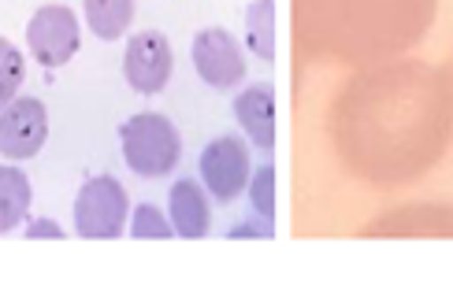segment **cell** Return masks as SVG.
Here are the masks:
<instances>
[{
  "label": "cell",
  "mask_w": 453,
  "mask_h": 285,
  "mask_svg": "<svg viewBox=\"0 0 453 285\" xmlns=\"http://www.w3.org/2000/svg\"><path fill=\"white\" fill-rule=\"evenodd\" d=\"M167 207H172V226H175V234H179V237L197 241V237L209 234V226H212L209 197H204V189H201L194 178L175 182Z\"/></svg>",
  "instance_id": "cell-9"
},
{
  "label": "cell",
  "mask_w": 453,
  "mask_h": 285,
  "mask_svg": "<svg viewBox=\"0 0 453 285\" xmlns=\"http://www.w3.org/2000/svg\"><path fill=\"white\" fill-rule=\"evenodd\" d=\"M86 23L101 41H116L134 23V0H86Z\"/></svg>",
  "instance_id": "cell-11"
},
{
  "label": "cell",
  "mask_w": 453,
  "mask_h": 285,
  "mask_svg": "<svg viewBox=\"0 0 453 285\" xmlns=\"http://www.w3.org/2000/svg\"><path fill=\"white\" fill-rule=\"evenodd\" d=\"M27 79V60L8 37H0V108L19 97V86Z\"/></svg>",
  "instance_id": "cell-13"
},
{
  "label": "cell",
  "mask_w": 453,
  "mask_h": 285,
  "mask_svg": "<svg viewBox=\"0 0 453 285\" xmlns=\"http://www.w3.org/2000/svg\"><path fill=\"white\" fill-rule=\"evenodd\" d=\"M226 237H275V226H272V219H260L257 222V215L250 219V222H238V226H231V230H226Z\"/></svg>",
  "instance_id": "cell-16"
},
{
  "label": "cell",
  "mask_w": 453,
  "mask_h": 285,
  "mask_svg": "<svg viewBox=\"0 0 453 285\" xmlns=\"http://www.w3.org/2000/svg\"><path fill=\"white\" fill-rule=\"evenodd\" d=\"M234 119L242 123L245 138L257 148L272 152L275 148V89L268 82L250 86L245 93L234 97Z\"/></svg>",
  "instance_id": "cell-8"
},
{
  "label": "cell",
  "mask_w": 453,
  "mask_h": 285,
  "mask_svg": "<svg viewBox=\"0 0 453 285\" xmlns=\"http://www.w3.org/2000/svg\"><path fill=\"white\" fill-rule=\"evenodd\" d=\"M194 56V71L204 86L212 89H231L245 79V56L238 49V41L223 26H209L194 37L190 45Z\"/></svg>",
  "instance_id": "cell-7"
},
{
  "label": "cell",
  "mask_w": 453,
  "mask_h": 285,
  "mask_svg": "<svg viewBox=\"0 0 453 285\" xmlns=\"http://www.w3.org/2000/svg\"><path fill=\"white\" fill-rule=\"evenodd\" d=\"M127 212V189L116 178H93L79 189V200H74V230L86 241H111L123 234Z\"/></svg>",
  "instance_id": "cell-2"
},
{
  "label": "cell",
  "mask_w": 453,
  "mask_h": 285,
  "mask_svg": "<svg viewBox=\"0 0 453 285\" xmlns=\"http://www.w3.org/2000/svg\"><path fill=\"white\" fill-rule=\"evenodd\" d=\"M27 237H64V226L52 219H37L27 226Z\"/></svg>",
  "instance_id": "cell-17"
},
{
  "label": "cell",
  "mask_w": 453,
  "mask_h": 285,
  "mask_svg": "<svg viewBox=\"0 0 453 285\" xmlns=\"http://www.w3.org/2000/svg\"><path fill=\"white\" fill-rule=\"evenodd\" d=\"M130 234H134L138 241H160V237H172L175 226L160 215L157 204H138L134 222H130Z\"/></svg>",
  "instance_id": "cell-14"
},
{
  "label": "cell",
  "mask_w": 453,
  "mask_h": 285,
  "mask_svg": "<svg viewBox=\"0 0 453 285\" xmlns=\"http://www.w3.org/2000/svg\"><path fill=\"white\" fill-rule=\"evenodd\" d=\"M49 138V111L37 97H15L0 108V156L30 160Z\"/></svg>",
  "instance_id": "cell-5"
},
{
  "label": "cell",
  "mask_w": 453,
  "mask_h": 285,
  "mask_svg": "<svg viewBox=\"0 0 453 285\" xmlns=\"http://www.w3.org/2000/svg\"><path fill=\"white\" fill-rule=\"evenodd\" d=\"M245 45H250L260 60L275 56V0H253L245 11Z\"/></svg>",
  "instance_id": "cell-12"
},
{
  "label": "cell",
  "mask_w": 453,
  "mask_h": 285,
  "mask_svg": "<svg viewBox=\"0 0 453 285\" xmlns=\"http://www.w3.org/2000/svg\"><path fill=\"white\" fill-rule=\"evenodd\" d=\"M119 145H123L127 167L142 178H164L167 170L179 167V156H182L179 130L167 116H160V111L130 116L119 126Z\"/></svg>",
  "instance_id": "cell-1"
},
{
  "label": "cell",
  "mask_w": 453,
  "mask_h": 285,
  "mask_svg": "<svg viewBox=\"0 0 453 285\" xmlns=\"http://www.w3.org/2000/svg\"><path fill=\"white\" fill-rule=\"evenodd\" d=\"M27 45L34 52V60L49 67H64L71 64V56L79 52L82 34H79V15L60 4H45L30 15L27 23Z\"/></svg>",
  "instance_id": "cell-3"
},
{
  "label": "cell",
  "mask_w": 453,
  "mask_h": 285,
  "mask_svg": "<svg viewBox=\"0 0 453 285\" xmlns=\"http://www.w3.org/2000/svg\"><path fill=\"white\" fill-rule=\"evenodd\" d=\"M201 182L219 204L238 200L242 189L250 185V148H245V141L231 134L216 138L201 152Z\"/></svg>",
  "instance_id": "cell-4"
},
{
  "label": "cell",
  "mask_w": 453,
  "mask_h": 285,
  "mask_svg": "<svg viewBox=\"0 0 453 285\" xmlns=\"http://www.w3.org/2000/svg\"><path fill=\"white\" fill-rule=\"evenodd\" d=\"M30 178L19 167H0V234H12L30 212Z\"/></svg>",
  "instance_id": "cell-10"
},
{
  "label": "cell",
  "mask_w": 453,
  "mask_h": 285,
  "mask_svg": "<svg viewBox=\"0 0 453 285\" xmlns=\"http://www.w3.org/2000/svg\"><path fill=\"white\" fill-rule=\"evenodd\" d=\"M250 204H253V212L264 215V219H272L275 215V167L272 163H264L257 175L250 178Z\"/></svg>",
  "instance_id": "cell-15"
},
{
  "label": "cell",
  "mask_w": 453,
  "mask_h": 285,
  "mask_svg": "<svg viewBox=\"0 0 453 285\" xmlns=\"http://www.w3.org/2000/svg\"><path fill=\"white\" fill-rule=\"evenodd\" d=\"M175 71V52L167 45V37L157 34V30H145V34H134L127 41V52H123V74L134 93H145L153 97L167 86Z\"/></svg>",
  "instance_id": "cell-6"
}]
</instances>
